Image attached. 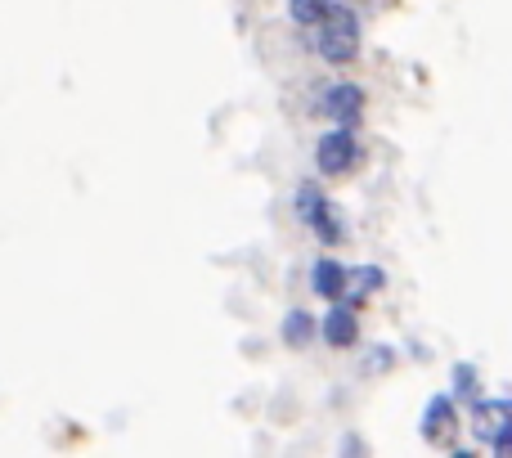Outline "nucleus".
Instances as JSON below:
<instances>
[{
    "label": "nucleus",
    "instance_id": "20e7f679",
    "mask_svg": "<svg viewBox=\"0 0 512 458\" xmlns=\"http://www.w3.org/2000/svg\"><path fill=\"white\" fill-rule=\"evenodd\" d=\"M512 418H508V405L504 400H490V405L477 409V436H486L495 445V454H508L512 450Z\"/></svg>",
    "mask_w": 512,
    "mask_h": 458
},
{
    "label": "nucleus",
    "instance_id": "39448f33",
    "mask_svg": "<svg viewBox=\"0 0 512 458\" xmlns=\"http://www.w3.org/2000/svg\"><path fill=\"white\" fill-rule=\"evenodd\" d=\"M324 113L333 117V122H342V126H355V122H360V113H364L360 86H333V90H324Z\"/></svg>",
    "mask_w": 512,
    "mask_h": 458
},
{
    "label": "nucleus",
    "instance_id": "0eeeda50",
    "mask_svg": "<svg viewBox=\"0 0 512 458\" xmlns=\"http://www.w3.org/2000/svg\"><path fill=\"white\" fill-rule=\"evenodd\" d=\"M355 333H360V324H355V310L351 306H333L324 319V337L333 346H355Z\"/></svg>",
    "mask_w": 512,
    "mask_h": 458
},
{
    "label": "nucleus",
    "instance_id": "7ed1b4c3",
    "mask_svg": "<svg viewBox=\"0 0 512 458\" xmlns=\"http://www.w3.org/2000/svg\"><path fill=\"white\" fill-rule=\"evenodd\" d=\"M297 216L306 225H315L324 243H342V221L333 216V207L324 203V194H319V189H310V185L297 189Z\"/></svg>",
    "mask_w": 512,
    "mask_h": 458
},
{
    "label": "nucleus",
    "instance_id": "f03ea898",
    "mask_svg": "<svg viewBox=\"0 0 512 458\" xmlns=\"http://www.w3.org/2000/svg\"><path fill=\"white\" fill-rule=\"evenodd\" d=\"M319 171L324 176H351V167L360 162V140H355L351 126H342V131H328L324 140H319Z\"/></svg>",
    "mask_w": 512,
    "mask_h": 458
},
{
    "label": "nucleus",
    "instance_id": "6e6552de",
    "mask_svg": "<svg viewBox=\"0 0 512 458\" xmlns=\"http://www.w3.org/2000/svg\"><path fill=\"white\" fill-rule=\"evenodd\" d=\"M315 292L319 297H328V301H337L346 292V270L337 261H319L315 265Z\"/></svg>",
    "mask_w": 512,
    "mask_h": 458
},
{
    "label": "nucleus",
    "instance_id": "f257e3e1",
    "mask_svg": "<svg viewBox=\"0 0 512 458\" xmlns=\"http://www.w3.org/2000/svg\"><path fill=\"white\" fill-rule=\"evenodd\" d=\"M310 27H315V50L324 54V63H351L360 54V23H355V14L346 5L328 0L324 14Z\"/></svg>",
    "mask_w": 512,
    "mask_h": 458
},
{
    "label": "nucleus",
    "instance_id": "423d86ee",
    "mask_svg": "<svg viewBox=\"0 0 512 458\" xmlns=\"http://www.w3.org/2000/svg\"><path fill=\"white\" fill-rule=\"evenodd\" d=\"M454 427H459V418H454V405H450V400H432V405H427V423H423V436H427V441H432V445L450 441Z\"/></svg>",
    "mask_w": 512,
    "mask_h": 458
},
{
    "label": "nucleus",
    "instance_id": "9d476101",
    "mask_svg": "<svg viewBox=\"0 0 512 458\" xmlns=\"http://www.w3.org/2000/svg\"><path fill=\"white\" fill-rule=\"evenodd\" d=\"M288 5H292V18L310 27L319 14H324V5H328V0H288Z\"/></svg>",
    "mask_w": 512,
    "mask_h": 458
},
{
    "label": "nucleus",
    "instance_id": "1a4fd4ad",
    "mask_svg": "<svg viewBox=\"0 0 512 458\" xmlns=\"http://www.w3.org/2000/svg\"><path fill=\"white\" fill-rule=\"evenodd\" d=\"M310 333H315V324H310L301 310H292V315L283 319V342H288V346H306Z\"/></svg>",
    "mask_w": 512,
    "mask_h": 458
}]
</instances>
